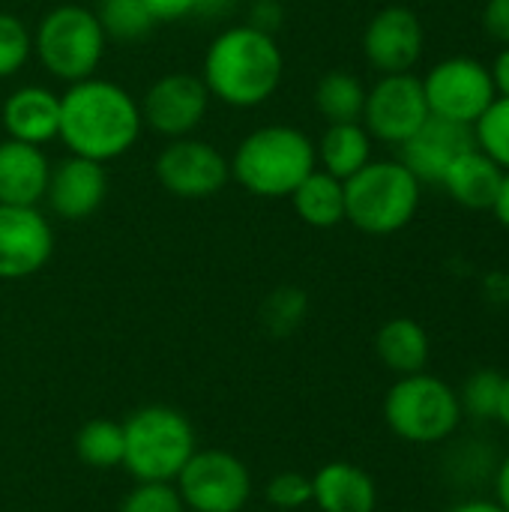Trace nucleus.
<instances>
[{
	"label": "nucleus",
	"mask_w": 509,
	"mask_h": 512,
	"mask_svg": "<svg viewBox=\"0 0 509 512\" xmlns=\"http://www.w3.org/2000/svg\"><path fill=\"white\" fill-rule=\"evenodd\" d=\"M141 126V105L114 81L90 75L69 84V90L60 96L57 138L69 147L72 156L105 165L132 150Z\"/></svg>",
	"instance_id": "obj_1"
},
{
	"label": "nucleus",
	"mask_w": 509,
	"mask_h": 512,
	"mask_svg": "<svg viewBox=\"0 0 509 512\" xmlns=\"http://www.w3.org/2000/svg\"><path fill=\"white\" fill-rule=\"evenodd\" d=\"M282 51L273 33L252 24L222 30L204 54V84L210 96L231 108L264 105L282 81Z\"/></svg>",
	"instance_id": "obj_2"
},
{
	"label": "nucleus",
	"mask_w": 509,
	"mask_h": 512,
	"mask_svg": "<svg viewBox=\"0 0 509 512\" xmlns=\"http://www.w3.org/2000/svg\"><path fill=\"white\" fill-rule=\"evenodd\" d=\"M315 144L294 126H261L249 132L231 159V177L255 198H291L315 171Z\"/></svg>",
	"instance_id": "obj_3"
},
{
	"label": "nucleus",
	"mask_w": 509,
	"mask_h": 512,
	"mask_svg": "<svg viewBox=\"0 0 509 512\" xmlns=\"http://www.w3.org/2000/svg\"><path fill=\"white\" fill-rule=\"evenodd\" d=\"M195 450V429L177 408L147 405L123 420V468L138 483H174Z\"/></svg>",
	"instance_id": "obj_4"
},
{
	"label": "nucleus",
	"mask_w": 509,
	"mask_h": 512,
	"mask_svg": "<svg viewBox=\"0 0 509 512\" xmlns=\"http://www.w3.org/2000/svg\"><path fill=\"white\" fill-rule=\"evenodd\" d=\"M420 207V180L402 162H369L345 180V219L372 237L402 231Z\"/></svg>",
	"instance_id": "obj_5"
},
{
	"label": "nucleus",
	"mask_w": 509,
	"mask_h": 512,
	"mask_svg": "<svg viewBox=\"0 0 509 512\" xmlns=\"http://www.w3.org/2000/svg\"><path fill=\"white\" fill-rule=\"evenodd\" d=\"M390 432L408 444H444L462 426L459 393L429 372L402 375L384 396Z\"/></svg>",
	"instance_id": "obj_6"
},
{
	"label": "nucleus",
	"mask_w": 509,
	"mask_h": 512,
	"mask_svg": "<svg viewBox=\"0 0 509 512\" xmlns=\"http://www.w3.org/2000/svg\"><path fill=\"white\" fill-rule=\"evenodd\" d=\"M105 39L108 36L93 9L63 3L39 21L33 51L54 78L75 84L96 72L105 54Z\"/></svg>",
	"instance_id": "obj_7"
},
{
	"label": "nucleus",
	"mask_w": 509,
	"mask_h": 512,
	"mask_svg": "<svg viewBox=\"0 0 509 512\" xmlns=\"http://www.w3.org/2000/svg\"><path fill=\"white\" fill-rule=\"evenodd\" d=\"M189 512H240L252 498L249 468L225 450H195L177 474Z\"/></svg>",
	"instance_id": "obj_8"
},
{
	"label": "nucleus",
	"mask_w": 509,
	"mask_h": 512,
	"mask_svg": "<svg viewBox=\"0 0 509 512\" xmlns=\"http://www.w3.org/2000/svg\"><path fill=\"white\" fill-rule=\"evenodd\" d=\"M423 93L432 117L465 123L471 129L498 96L489 66L474 57H450L432 66L423 78Z\"/></svg>",
	"instance_id": "obj_9"
},
{
	"label": "nucleus",
	"mask_w": 509,
	"mask_h": 512,
	"mask_svg": "<svg viewBox=\"0 0 509 512\" xmlns=\"http://www.w3.org/2000/svg\"><path fill=\"white\" fill-rule=\"evenodd\" d=\"M429 117L432 114L423 93V78L411 72L384 75L372 90H366L363 126L384 144H405Z\"/></svg>",
	"instance_id": "obj_10"
},
{
	"label": "nucleus",
	"mask_w": 509,
	"mask_h": 512,
	"mask_svg": "<svg viewBox=\"0 0 509 512\" xmlns=\"http://www.w3.org/2000/svg\"><path fill=\"white\" fill-rule=\"evenodd\" d=\"M156 180L165 192L186 201L213 198L231 180V162L207 141L174 138L156 156Z\"/></svg>",
	"instance_id": "obj_11"
},
{
	"label": "nucleus",
	"mask_w": 509,
	"mask_h": 512,
	"mask_svg": "<svg viewBox=\"0 0 509 512\" xmlns=\"http://www.w3.org/2000/svg\"><path fill=\"white\" fill-rule=\"evenodd\" d=\"M210 90L204 78L192 72H168L150 84L141 102V120L165 135V138H186L207 114Z\"/></svg>",
	"instance_id": "obj_12"
},
{
	"label": "nucleus",
	"mask_w": 509,
	"mask_h": 512,
	"mask_svg": "<svg viewBox=\"0 0 509 512\" xmlns=\"http://www.w3.org/2000/svg\"><path fill=\"white\" fill-rule=\"evenodd\" d=\"M51 252L54 231L39 207L0 204V279L15 282L39 273Z\"/></svg>",
	"instance_id": "obj_13"
},
{
	"label": "nucleus",
	"mask_w": 509,
	"mask_h": 512,
	"mask_svg": "<svg viewBox=\"0 0 509 512\" xmlns=\"http://www.w3.org/2000/svg\"><path fill=\"white\" fill-rule=\"evenodd\" d=\"M423 42L426 36L417 12H411L408 6H387L366 24L363 54L378 72L396 75L411 72L417 66Z\"/></svg>",
	"instance_id": "obj_14"
},
{
	"label": "nucleus",
	"mask_w": 509,
	"mask_h": 512,
	"mask_svg": "<svg viewBox=\"0 0 509 512\" xmlns=\"http://www.w3.org/2000/svg\"><path fill=\"white\" fill-rule=\"evenodd\" d=\"M477 147L474 129L444 117H429L405 144H399V162L423 183H441L456 156Z\"/></svg>",
	"instance_id": "obj_15"
},
{
	"label": "nucleus",
	"mask_w": 509,
	"mask_h": 512,
	"mask_svg": "<svg viewBox=\"0 0 509 512\" xmlns=\"http://www.w3.org/2000/svg\"><path fill=\"white\" fill-rule=\"evenodd\" d=\"M108 195V174L102 162L84 156H66L51 168L45 201L54 216L66 222L90 219Z\"/></svg>",
	"instance_id": "obj_16"
},
{
	"label": "nucleus",
	"mask_w": 509,
	"mask_h": 512,
	"mask_svg": "<svg viewBox=\"0 0 509 512\" xmlns=\"http://www.w3.org/2000/svg\"><path fill=\"white\" fill-rule=\"evenodd\" d=\"M51 162L36 144L15 138L0 141V204L36 207L45 201Z\"/></svg>",
	"instance_id": "obj_17"
},
{
	"label": "nucleus",
	"mask_w": 509,
	"mask_h": 512,
	"mask_svg": "<svg viewBox=\"0 0 509 512\" xmlns=\"http://www.w3.org/2000/svg\"><path fill=\"white\" fill-rule=\"evenodd\" d=\"M312 504L321 512H375L378 486L354 462H327L312 477Z\"/></svg>",
	"instance_id": "obj_18"
},
{
	"label": "nucleus",
	"mask_w": 509,
	"mask_h": 512,
	"mask_svg": "<svg viewBox=\"0 0 509 512\" xmlns=\"http://www.w3.org/2000/svg\"><path fill=\"white\" fill-rule=\"evenodd\" d=\"M3 126L15 141L36 147L48 144L60 129V96L36 84L12 90L3 102Z\"/></svg>",
	"instance_id": "obj_19"
},
{
	"label": "nucleus",
	"mask_w": 509,
	"mask_h": 512,
	"mask_svg": "<svg viewBox=\"0 0 509 512\" xmlns=\"http://www.w3.org/2000/svg\"><path fill=\"white\" fill-rule=\"evenodd\" d=\"M501 180H504V168L495 159H489L480 147H471L453 159V165L447 168L441 183L450 192V198L459 201L462 207L492 210Z\"/></svg>",
	"instance_id": "obj_20"
},
{
	"label": "nucleus",
	"mask_w": 509,
	"mask_h": 512,
	"mask_svg": "<svg viewBox=\"0 0 509 512\" xmlns=\"http://www.w3.org/2000/svg\"><path fill=\"white\" fill-rule=\"evenodd\" d=\"M375 354L390 372H396L402 378V375L426 372L429 357H432V342L420 321L390 318L375 333Z\"/></svg>",
	"instance_id": "obj_21"
},
{
	"label": "nucleus",
	"mask_w": 509,
	"mask_h": 512,
	"mask_svg": "<svg viewBox=\"0 0 509 512\" xmlns=\"http://www.w3.org/2000/svg\"><path fill=\"white\" fill-rule=\"evenodd\" d=\"M315 156L327 174L345 183L363 165L372 162V135L363 123H330L321 141L315 144Z\"/></svg>",
	"instance_id": "obj_22"
},
{
	"label": "nucleus",
	"mask_w": 509,
	"mask_h": 512,
	"mask_svg": "<svg viewBox=\"0 0 509 512\" xmlns=\"http://www.w3.org/2000/svg\"><path fill=\"white\" fill-rule=\"evenodd\" d=\"M297 216L309 228H336L345 222V183L324 168H315L294 192H291Z\"/></svg>",
	"instance_id": "obj_23"
},
{
	"label": "nucleus",
	"mask_w": 509,
	"mask_h": 512,
	"mask_svg": "<svg viewBox=\"0 0 509 512\" xmlns=\"http://www.w3.org/2000/svg\"><path fill=\"white\" fill-rule=\"evenodd\" d=\"M315 105L327 123H360L366 105V87L345 69L327 72L315 87Z\"/></svg>",
	"instance_id": "obj_24"
},
{
	"label": "nucleus",
	"mask_w": 509,
	"mask_h": 512,
	"mask_svg": "<svg viewBox=\"0 0 509 512\" xmlns=\"http://www.w3.org/2000/svg\"><path fill=\"white\" fill-rule=\"evenodd\" d=\"M75 453L87 468L111 471L123 465V423L99 417L81 426L75 435Z\"/></svg>",
	"instance_id": "obj_25"
},
{
	"label": "nucleus",
	"mask_w": 509,
	"mask_h": 512,
	"mask_svg": "<svg viewBox=\"0 0 509 512\" xmlns=\"http://www.w3.org/2000/svg\"><path fill=\"white\" fill-rule=\"evenodd\" d=\"M93 12L102 24L105 36H111L117 42H138L156 27L144 0H99Z\"/></svg>",
	"instance_id": "obj_26"
},
{
	"label": "nucleus",
	"mask_w": 509,
	"mask_h": 512,
	"mask_svg": "<svg viewBox=\"0 0 509 512\" xmlns=\"http://www.w3.org/2000/svg\"><path fill=\"white\" fill-rule=\"evenodd\" d=\"M501 390H504V375L498 369H477L471 378H465L462 390H456L462 417L477 420V423L498 420Z\"/></svg>",
	"instance_id": "obj_27"
},
{
	"label": "nucleus",
	"mask_w": 509,
	"mask_h": 512,
	"mask_svg": "<svg viewBox=\"0 0 509 512\" xmlns=\"http://www.w3.org/2000/svg\"><path fill=\"white\" fill-rule=\"evenodd\" d=\"M474 141L477 147L495 159L504 171H509V99L495 96V102L483 111V117L474 123Z\"/></svg>",
	"instance_id": "obj_28"
},
{
	"label": "nucleus",
	"mask_w": 509,
	"mask_h": 512,
	"mask_svg": "<svg viewBox=\"0 0 509 512\" xmlns=\"http://www.w3.org/2000/svg\"><path fill=\"white\" fill-rule=\"evenodd\" d=\"M306 312H309L306 294H303L300 288L285 285V288H276V291L264 300V306H261V321H264V330H267V333H273V336H291V333L303 324Z\"/></svg>",
	"instance_id": "obj_29"
},
{
	"label": "nucleus",
	"mask_w": 509,
	"mask_h": 512,
	"mask_svg": "<svg viewBox=\"0 0 509 512\" xmlns=\"http://www.w3.org/2000/svg\"><path fill=\"white\" fill-rule=\"evenodd\" d=\"M33 51V36L27 24L9 12H0V78L15 75Z\"/></svg>",
	"instance_id": "obj_30"
},
{
	"label": "nucleus",
	"mask_w": 509,
	"mask_h": 512,
	"mask_svg": "<svg viewBox=\"0 0 509 512\" xmlns=\"http://www.w3.org/2000/svg\"><path fill=\"white\" fill-rule=\"evenodd\" d=\"M117 512H186L174 483H135Z\"/></svg>",
	"instance_id": "obj_31"
},
{
	"label": "nucleus",
	"mask_w": 509,
	"mask_h": 512,
	"mask_svg": "<svg viewBox=\"0 0 509 512\" xmlns=\"http://www.w3.org/2000/svg\"><path fill=\"white\" fill-rule=\"evenodd\" d=\"M267 501L276 510H300L312 504V477L300 471H282L267 483Z\"/></svg>",
	"instance_id": "obj_32"
},
{
	"label": "nucleus",
	"mask_w": 509,
	"mask_h": 512,
	"mask_svg": "<svg viewBox=\"0 0 509 512\" xmlns=\"http://www.w3.org/2000/svg\"><path fill=\"white\" fill-rule=\"evenodd\" d=\"M483 30L489 39L509 45V0H489L483 9Z\"/></svg>",
	"instance_id": "obj_33"
},
{
	"label": "nucleus",
	"mask_w": 509,
	"mask_h": 512,
	"mask_svg": "<svg viewBox=\"0 0 509 512\" xmlns=\"http://www.w3.org/2000/svg\"><path fill=\"white\" fill-rule=\"evenodd\" d=\"M153 21H183L195 15V0H144Z\"/></svg>",
	"instance_id": "obj_34"
},
{
	"label": "nucleus",
	"mask_w": 509,
	"mask_h": 512,
	"mask_svg": "<svg viewBox=\"0 0 509 512\" xmlns=\"http://www.w3.org/2000/svg\"><path fill=\"white\" fill-rule=\"evenodd\" d=\"M489 72H492L495 93H498V96H507L509 99V45H504V51L495 57V63L489 66Z\"/></svg>",
	"instance_id": "obj_35"
},
{
	"label": "nucleus",
	"mask_w": 509,
	"mask_h": 512,
	"mask_svg": "<svg viewBox=\"0 0 509 512\" xmlns=\"http://www.w3.org/2000/svg\"><path fill=\"white\" fill-rule=\"evenodd\" d=\"M495 501L509 512V456L504 462H498V468H495Z\"/></svg>",
	"instance_id": "obj_36"
},
{
	"label": "nucleus",
	"mask_w": 509,
	"mask_h": 512,
	"mask_svg": "<svg viewBox=\"0 0 509 512\" xmlns=\"http://www.w3.org/2000/svg\"><path fill=\"white\" fill-rule=\"evenodd\" d=\"M237 0H195V15L201 18H216V15H228L234 9Z\"/></svg>",
	"instance_id": "obj_37"
},
{
	"label": "nucleus",
	"mask_w": 509,
	"mask_h": 512,
	"mask_svg": "<svg viewBox=\"0 0 509 512\" xmlns=\"http://www.w3.org/2000/svg\"><path fill=\"white\" fill-rule=\"evenodd\" d=\"M492 213H495V219L509 228V171H504V180H501V189H498V198H495V204H492Z\"/></svg>",
	"instance_id": "obj_38"
},
{
	"label": "nucleus",
	"mask_w": 509,
	"mask_h": 512,
	"mask_svg": "<svg viewBox=\"0 0 509 512\" xmlns=\"http://www.w3.org/2000/svg\"><path fill=\"white\" fill-rule=\"evenodd\" d=\"M447 512H507L498 501H483V498H471V501H462L456 507H450Z\"/></svg>",
	"instance_id": "obj_39"
},
{
	"label": "nucleus",
	"mask_w": 509,
	"mask_h": 512,
	"mask_svg": "<svg viewBox=\"0 0 509 512\" xmlns=\"http://www.w3.org/2000/svg\"><path fill=\"white\" fill-rule=\"evenodd\" d=\"M498 423L509 432V375H504V390H501V405H498Z\"/></svg>",
	"instance_id": "obj_40"
},
{
	"label": "nucleus",
	"mask_w": 509,
	"mask_h": 512,
	"mask_svg": "<svg viewBox=\"0 0 509 512\" xmlns=\"http://www.w3.org/2000/svg\"><path fill=\"white\" fill-rule=\"evenodd\" d=\"M186 512H189V510H186Z\"/></svg>",
	"instance_id": "obj_41"
}]
</instances>
